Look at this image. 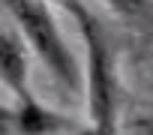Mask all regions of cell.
<instances>
[{
	"mask_svg": "<svg viewBox=\"0 0 153 135\" xmlns=\"http://www.w3.org/2000/svg\"><path fill=\"white\" fill-rule=\"evenodd\" d=\"M63 9L78 27L84 45V96L93 135H117L123 108V78H120V51L111 30L87 0H48Z\"/></svg>",
	"mask_w": 153,
	"mask_h": 135,
	"instance_id": "1",
	"label": "cell"
},
{
	"mask_svg": "<svg viewBox=\"0 0 153 135\" xmlns=\"http://www.w3.org/2000/svg\"><path fill=\"white\" fill-rule=\"evenodd\" d=\"M0 3L15 21V30L30 48V54H36V60L51 72V78L66 93H81L84 69L54 15V6L48 0H0Z\"/></svg>",
	"mask_w": 153,
	"mask_h": 135,
	"instance_id": "2",
	"label": "cell"
},
{
	"mask_svg": "<svg viewBox=\"0 0 153 135\" xmlns=\"http://www.w3.org/2000/svg\"><path fill=\"white\" fill-rule=\"evenodd\" d=\"M0 84L12 93L18 135H72L84 129L81 120L39 102L30 84V48L18 30H0Z\"/></svg>",
	"mask_w": 153,
	"mask_h": 135,
	"instance_id": "3",
	"label": "cell"
},
{
	"mask_svg": "<svg viewBox=\"0 0 153 135\" xmlns=\"http://www.w3.org/2000/svg\"><path fill=\"white\" fill-rule=\"evenodd\" d=\"M99 3H105L117 18L135 27L153 30V0H99Z\"/></svg>",
	"mask_w": 153,
	"mask_h": 135,
	"instance_id": "4",
	"label": "cell"
},
{
	"mask_svg": "<svg viewBox=\"0 0 153 135\" xmlns=\"http://www.w3.org/2000/svg\"><path fill=\"white\" fill-rule=\"evenodd\" d=\"M0 135H18V117L12 102H0Z\"/></svg>",
	"mask_w": 153,
	"mask_h": 135,
	"instance_id": "5",
	"label": "cell"
},
{
	"mask_svg": "<svg viewBox=\"0 0 153 135\" xmlns=\"http://www.w3.org/2000/svg\"><path fill=\"white\" fill-rule=\"evenodd\" d=\"M132 132L135 135H153V117L150 114H141L132 120Z\"/></svg>",
	"mask_w": 153,
	"mask_h": 135,
	"instance_id": "6",
	"label": "cell"
},
{
	"mask_svg": "<svg viewBox=\"0 0 153 135\" xmlns=\"http://www.w3.org/2000/svg\"><path fill=\"white\" fill-rule=\"evenodd\" d=\"M72 135H93V129H90V126H84V129H78V132H72Z\"/></svg>",
	"mask_w": 153,
	"mask_h": 135,
	"instance_id": "7",
	"label": "cell"
}]
</instances>
